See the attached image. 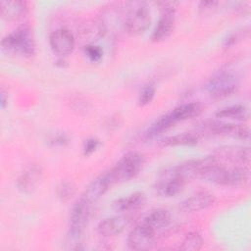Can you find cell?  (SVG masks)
<instances>
[{
	"instance_id": "cell-1",
	"label": "cell",
	"mask_w": 251,
	"mask_h": 251,
	"mask_svg": "<svg viewBox=\"0 0 251 251\" xmlns=\"http://www.w3.org/2000/svg\"><path fill=\"white\" fill-rule=\"evenodd\" d=\"M92 204L88 203L85 199L80 197L72 206L69 218V231L67 235V244L71 249H79L81 244V237L83 230L86 227Z\"/></svg>"
},
{
	"instance_id": "cell-2",
	"label": "cell",
	"mask_w": 251,
	"mask_h": 251,
	"mask_svg": "<svg viewBox=\"0 0 251 251\" xmlns=\"http://www.w3.org/2000/svg\"><path fill=\"white\" fill-rule=\"evenodd\" d=\"M3 51L24 57H30L35 53V42L31 28L25 25L17 27L1 40Z\"/></svg>"
},
{
	"instance_id": "cell-3",
	"label": "cell",
	"mask_w": 251,
	"mask_h": 251,
	"mask_svg": "<svg viewBox=\"0 0 251 251\" xmlns=\"http://www.w3.org/2000/svg\"><path fill=\"white\" fill-rule=\"evenodd\" d=\"M143 164V155L136 151H130L125 154L117 164L106 173L113 185L115 183L127 181L134 177L141 170Z\"/></svg>"
},
{
	"instance_id": "cell-4",
	"label": "cell",
	"mask_w": 251,
	"mask_h": 251,
	"mask_svg": "<svg viewBox=\"0 0 251 251\" xmlns=\"http://www.w3.org/2000/svg\"><path fill=\"white\" fill-rule=\"evenodd\" d=\"M240 78L232 71L223 70L215 74L206 83L207 92L215 98H224L232 94L239 86Z\"/></svg>"
},
{
	"instance_id": "cell-5",
	"label": "cell",
	"mask_w": 251,
	"mask_h": 251,
	"mask_svg": "<svg viewBox=\"0 0 251 251\" xmlns=\"http://www.w3.org/2000/svg\"><path fill=\"white\" fill-rule=\"evenodd\" d=\"M131 4L125 17L124 25L129 34L139 35L148 29L151 24V15L146 4L142 2Z\"/></svg>"
},
{
	"instance_id": "cell-6",
	"label": "cell",
	"mask_w": 251,
	"mask_h": 251,
	"mask_svg": "<svg viewBox=\"0 0 251 251\" xmlns=\"http://www.w3.org/2000/svg\"><path fill=\"white\" fill-rule=\"evenodd\" d=\"M186 183L177 173L176 167H172L160 174L155 182L154 189L162 197H173L177 195Z\"/></svg>"
},
{
	"instance_id": "cell-7",
	"label": "cell",
	"mask_w": 251,
	"mask_h": 251,
	"mask_svg": "<svg viewBox=\"0 0 251 251\" xmlns=\"http://www.w3.org/2000/svg\"><path fill=\"white\" fill-rule=\"evenodd\" d=\"M158 6L162 11L161 17L152 32L151 39L153 41H161L170 36L175 26V12L176 2H158Z\"/></svg>"
},
{
	"instance_id": "cell-8",
	"label": "cell",
	"mask_w": 251,
	"mask_h": 251,
	"mask_svg": "<svg viewBox=\"0 0 251 251\" xmlns=\"http://www.w3.org/2000/svg\"><path fill=\"white\" fill-rule=\"evenodd\" d=\"M158 237L155 230L141 221L128 233L127 245L132 250H149L155 245Z\"/></svg>"
},
{
	"instance_id": "cell-9",
	"label": "cell",
	"mask_w": 251,
	"mask_h": 251,
	"mask_svg": "<svg viewBox=\"0 0 251 251\" xmlns=\"http://www.w3.org/2000/svg\"><path fill=\"white\" fill-rule=\"evenodd\" d=\"M205 127L214 134L231 136L238 139L247 140L250 137V130L243 124H226L222 122H210L205 125Z\"/></svg>"
},
{
	"instance_id": "cell-10",
	"label": "cell",
	"mask_w": 251,
	"mask_h": 251,
	"mask_svg": "<svg viewBox=\"0 0 251 251\" xmlns=\"http://www.w3.org/2000/svg\"><path fill=\"white\" fill-rule=\"evenodd\" d=\"M75 42L74 34L67 28H59L53 31L49 37L51 49L60 56L69 55L74 50Z\"/></svg>"
},
{
	"instance_id": "cell-11",
	"label": "cell",
	"mask_w": 251,
	"mask_h": 251,
	"mask_svg": "<svg viewBox=\"0 0 251 251\" xmlns=\"http://www.w3.org/2000/svg\"><path fill=\"white\" fill-rule=\"evenodd\" d=\"M41 176V167L37 164H32L20 175L17 179V187L23 193H30L38 185Z\"/></svg>"
},
{
	"instance_id": "cell-12",
	"label": "cell",
	"mask_w": 251,
	"mask_h": 251,
	"mask_svg": "<svg viewBox=\"0 0 251 251\" xmlns=\"http://www.w3.org/2000/svg\"><path fill=\"white\" fill-rule=\"evenodd\" d=\"M215 202V196L208 192V191H198L191 195L190 197L183 200L179 208L183 212L191 213V212H198L204 209L209 208Z\"/></svg>"
},
{
	"instance_id": "cell-13",
	"label": "cell",
	"mask_w": 251,
	"mask_h": 251,
	"mask_svg": "<svg viewBox=\"0 0 251 251\" xmlns=\"http://www.w3.org/2000/svg\"><path fill=\"white\" fill-rule=\"evenodd\" d=\"M112 186V183L108 177L107 173L101 174L96 178H94L89 185L85 188L81 197L85 199L88 203L94 204L105 192Z\"/></svg>"
},
{
	"instance_id": "cell-14",
	"label": "cell",
	"mask_w": 251,
	"mask_h": 251,
	"mask_svg": "<svg viewBox=\"0 0 251 251\" xmlns=\"http://www.w3.org/2000/svg\"><path fill=\"white\" fill-rule=\"evenodd\" d=\"M142 222L154 229L158 235H161L170 226L172 216L166 209H156L144 217Z\"/></svg>"
},
{
	"instance_id": "cell-15",
	"label": "cell",
	"mask_w": 251,
	"mask_h": 251,
	"mask_svg": "<svg viewBox=\"0 0 251 251\" xmlns=\"http://www.w3.org/2000/svg\"><path fill=\"white\" fill-rule=\"evenodd\" d=\"M129 224V218L116 216L101 221L97 226V231L102 236H115L122 233Z\"/></svg>"
},
{
	"instance_id": "cell-16",
	"label": "cell",
	"mask_w": 251,
	"mask_h": 251,
	"mask_svg": "<svg viewBox=\"0 0 251 251\" xmlns=\"http://www.w3.org/2000/svg\"><path fill=\"white\" fill-rule=\"evenodd\" d=\"M146 200L143 192L137 191L126 197H121L113 202V209L117 212H135L140 209Z\"/></svg>"
},
{
	"instance_id": "cell-17",
	"label": "cell",
	"mask_w": 251,
	"mask_h": 251,
	"mask_svg": "<svg viewBox=\"0 0 251 251\" xmlns=\"http://www.w3.org/2000/svg\"><path fill=\"white\" fill-rule=\"evenodd\" d=\"M27 12V3L21 0H3L0 2V13L2 18L13 21L25 16Z\"/></svg>"
},
{
	"instance_id": "cell-18",
	"label": "cell",
	"mask_w": 251,
	"mask_h": 251,
	"mask_svg": "<svg viewBox=\"0 0 251 251\" xmlns=\"http://www.w3.org/2000/svg\"><path fill=\"white\" fill-rule=\"evenodd\" d=\"M218 159L224 158L230 162L237 163L239 165L248 164L250 161V148L249 147H225L218 150L215 155Z\"/></svg>"
},
{
	"instance_id": "cell-19",
	"label": "cell",
	"mask_w": 251,
	"mask_h": 251,
	"mask_svg": "<svg viewBox=\"0 0 251 251\" xmlns=\"http://www.w3.org/2000/svg\"><path fill=\"white\" fill-rule=\"evenodd\" d=\"M201 112V107L198 103H184L176 107L172 112L168 113L174 124L185 121L197 116Z\"/></svg>"
},
{
	"instance_id": "cell-20",
	"label": "cell",
	"mask_w": 251,
	"mask_h": 251,
	"mask_svg": "<svg viewBox=\"0 0 251 251\" xmlns=\"http://www.w3.org/2000/svg\"><path fill=\"white\" fill-rule=\"evenodd\" d=\"M199 136L194 132H181L173 136H169L163 140L166 146H179V145H194L198 142Z\"/></svg>"
},
{
	"instance_id": "cell-21",
	"label": "cell",
	"mask_w": 251,
	"mask_h": 251,
	"mask_svg": "<svg viewBox=\"0 0 251 251\" xmlns=\"http://www.w3.org/2000/svg\"><path fill=\"white\" fill-rule=\"evenodd\" d=\"M249 180V170L244 166H236L229 168L228 186L238 187L245 185Z\"/></svg>"
},
{
	"instance_id": "cell-22",
	"label": "cell",
	"mask_w": 251,
	"mask_h": 251,
	"mask_svg": "<svg viewBox=\"0 0 251 251\" xmlns=\"http://www.w3.org/2000/svg\"><path fill=\"white\" fill-rule=\"evenodd\" d=\"M175 124L172 121L171 117L169 116V114H166L162 117H160L159 119H157L146 130L145 132V136L147 138H151L154 137L160 133H162L163 131L167 130L168 128H170L171 126H173Z\"/></svg>"
},
{
	"instance_id": "cell-23",
	"label": "cell",
	"mask_w": 251,
	"mask_h": 251,
	"mask_svg": "<svg viewBox=\"0 0 251 251\" xmlns=\"http://www.w3.org/2000/svg\"><path fill=\"white\" fill-rule=\"evenodd\" d=\"M216 116L218 118L243 120L247 116V111L243 105L236 104V105H231L219 110L216 113Z\"/></svg>"
},
{
	"instance_id": "cell-24",
	"label": "cell",
	"mask_w": 251,
	"mask_h": 251,
	"mask_svg": "<svg viewBox=\"0 0 251 251\" xmlns=\"http://www.w3.org/2000/svg\"><path fill=\"white\" fill-rule=\"evenodd\" d=\"M203 245V239L198 232L192 231L185 235L181 245L179 246L180 250L184 251H197L201 249Z\"/></svg>"
},
{
	"instance_id": "cell-25",
	"label": "cell",
	"mask_w": 251,
	"mask_h": 251,
	"mask_svg": "<svg viewBox=\"0 0 251 251\" xmlns=\"http://www.w3.org/2000/svg\"><path fill=\"white\" fill-rule=\"evenodd\" d=\"M249 32V29L248 28H243V29H240V30H235V31H232L231 33H229L225 39H224V42H223V45L227 48V47H230L234 44H236L238 41H240L242 38H244Z\"/></svg>"
},
{
	"instance_id": "cell-26",
	"label": "cell",
	"mask_w": 251,
	"mask_h": 251,
	"mask_svg": "<svg viewBox=\"0 0 251 251\" xmlns=\"http://www.w3.org/2000/svg\"><path fill=\"white\" fill-rule=\"evenodd\" d=\"M75 193L74 185L69 181H62L57 187V195L62 201L69 200Z\"/></svg>"
},
{
	"instance_id": "cell-27",
	"label": "cell",
	"mask_w": 251,
	"mask_h": 251,
	"mask_svg": "<svg viewBox=\"0 0 251 251\" xmlns=\"http://www.w3.org/2000/svg\"><path fill=\"white\" fill-rule=\"evenodd\" d=\"M84 53L91 62H99L103 56L102 48L96 44H87L84 47Z\"/></svg>"
},
{
	"instance_id": "cell-28",
	"label": "cell",
	"mask_w": 251,
	"mask_h": 251,
	"mask_svg": "<svg viewBox=\"0 0 251 251\" xmlns=\"http://www.w3.org/2000/svg\"><path fill=\"white\" fill-rule=\"evenodd\" d=\"M155 96V87L153 84H147L145 85L138 97V104L141 106L149 104Z\"/></svg>"
},
{
	"instance_id": "cell-29",
	"label": "cell",
	"mask_w": 251,
	"mask_h": 251,
	"mask_svg": "<svg viewBox=\"0 0 251 251\" xmlns=\"http://www.w3.org/2000/svg\"><path fill=\"white\" fill-rule=\"evenodd\" d=\"M99 146V140L94 138V137H91V138H88L87 140H85L84 142V145H83V153L84 155H90L92 154L93 152H95L97 150Z\"/></svg>"
},
{
	"instance_id": "cell-30",
	"label": "cell",
	"mask_w": 251,
	"mask_h": 251,
	"mask_svg": "<svg viewBox=\"0 0 251 251\" xmlns=\"http://www.w3.org/2000/svg\"><path fill=\"white\" fill-rule=\"evenodd\" d=\"M69 142V138L65 133H58L50 139V143L54 146H64Z\"/></svg>"
},
{
	"instance_id": "cell-31",
	"label": "cell",
	"mask_w": 251,
	"mask_h": 251,
	"mask_svg": "<svg viewBox=\"0 0 251 251\" xmlns=\"http://www.w3.org/2000/svg\"><path fill=\"white\" fill-rule=\"evenodd\" d=\"M218 5L217 1H202L199 4V10L203 11L204 13L206 12H210L212 11L214 8H216V6Z\"/></svg>"
},
{
	"instance_id": "cell-32",
	"label": "cell",
	"mask_w": 251,
	"mask_h": 251,
	"mask_svg": "<svg viewBox=\"0 0 251 251\" xmlns=\"http://www.w3.org/2000/svg\"><path fill=\"white\" fill-rule=\"evenodd\" d=\"M0 96H1V107H2V108H5V106H6V104H7V101H8V97L6 96V93H5L3 90L1 91Z\"/></svg>"
}]
</instances>
